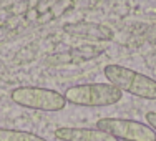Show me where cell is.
Masks as SVG:
<instances>
[{
    "label": "cell",
    "mask_w": 156,
    "mask_h": 141,
    "mask_svg": "<svg viewBox=\"0 0 156 141\" xmlns=\"http://www.w3.org/2000/svg\"><path fill=\"white\" fill-rule=\"evenodd\" d=\"M0 141H47V139L30 131L0 128Z\"/></svg>",
    "instance_id": "8992f818"
},
{
    "label": "cell",
    "mask_w": 156,
    "mask_h": 141,
    "mask_svg": "<svg viewBox=\"0 0 156 141\" xmlns=\"http://www.w3.org/2000/svg\"><path fill=\"white\" fill-rule=\"evenodd\" d=\"M55 138L60 141H120L118 138L101 131L98 128H75L60 126L55 129Z\"/></svg>",
    "instance_id": "5b68a950"
},
{
    "label": "cell",
    "mask_w": 156,
    "mask_h": 141,
    "mask_svg": "<svg viewBox=\"0 0 156 141\" xmlns=\"http://www.w3.org/2000/svg\"><path fill=\"white\" fill-rule=\"evenodd\" d=\"M66 103L76 106H111L121 101L123 91L111 83H83L70 86L63 93Z\"/></svg>",
    "instance_id": "7a4b0ae2"
},
{
    "label": "cell",
    "mask_w": 156,
    "mask_h": 141,
    "mask_svg": "<svg viewBox=\"0 0 156 141\" xmlns=\"http://www.w3.org/2000/svg\"><path fill=\"white\" fill-rule=\"evenodd\" d=\"M144 118H146V123L156 131V111H148V113L144 115Z\"/></svg>",
    "instance_id": "52a82bcc"
},
{
    "label": "cell",
    "mask_w": 156,
    "mask_h": 141,
    "mask_svg": "<svg viewBox=\"0 0 156 141\" xmlns=\"http://www.w3.org/2000/svg\"><path fill=\"white\" fill-rule=\"evenodd\" d=\"M103 73L108 83L115 85L121 91L144 100H156V80L150 78L144 73L126 68L123 65H113V63L106 65Z\"/></svg>",
    "instance_id": "6da1fadb"
},
{
    "label": "cell",
    "mask_w": 156,
    "mask_h": 141,
    "mask_svg": "<svg viewBox=\"0 0 156 141\" xmlns=\"http://www.w3.org/2000/svg\"><path fill=\"white\" fill-rule=\"evenodd\" d=\"M10 98L18 106L40 111H62L66 105L60 91L40 86H17L10 91Z\"/></svg>",
    "instance_id": "3957f363"
},
{
    "label": "cell",
    "mask_w": 156,
    "mask_h": 141,
    "mask_svg": "<svg viewBox=\"0 0 156 141\" xmlns=\"http://www.w3.org/2000/svg\"><path fill=\"white\" fill-rule=\"evenodd\" d=\"M96 128L125 141H156V131L150 125L125 118H101L96 121Z\"/></svg>",
    "instance_id": "277c9868"
}]
</instances>
